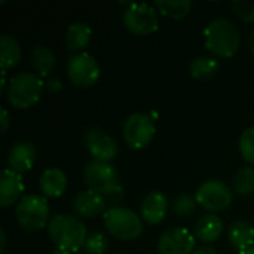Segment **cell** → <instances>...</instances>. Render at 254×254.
Listing matches in <instances>:
<instances>
[{"label":"cell","instance_id":"ac0fdd59","mask_svg":"<svg viewBox=\"0 0 254 254\" xmlns=\"http://www.w3.org/2000/svg\"><path fill=\"white\" fill-rule=\"evenodd\" d=\"M225 231L223 220L216 214H207L195 225V237L202 243L217 241Z\"/></svg>","mask_w":254,"mask_h":254},{"label":"cell","instance_id":"cb8c5ba5","mask_svg":"<svg viewBox=\"0 0 254 254\" xmlns=\"http://www.w3.org/2000/svg\"><path fill=\"white\" fill-rule=\"evenodd\" d=\"M219 70V63L211 57H198L189 64V71L192 77L198 80L211 79Z\"/></svg>","mask_w":254,"mask_h":254},{"label":"cell","instance_id":"8992f818","mask_svg":"<svg viewBox=\"0 0 254 254\" xmlns=\"http://www.w3.org/2000/svg\"><path fill=\"white\" fill-rule=\"evenodd\" d=\"M16 220L24 231L37 232L42 231L49 217V205L46 198L37 195H25L16 205Z\"/></svg>","mask_w":254,"mask_h":254},{"label":"cell","instance_id":"d590c367","mask_svg":"<svg viewBox=\"0 0 254 254\" xmlns=\"http://www.w3.org/2000/svg\"><path fill=\"white\" fill-rule=\"evenodd\" d=\"M54 254H71V253H68V252H64V250H55V253Z\"/></svg>","mask_w":254,"mask_h":254},{"label":"cell","instance_id":"d6a6232c","mask_svg":"<svg viewBox=\"0 0 254 254\" xmlns=\"http://www.w3.org/2000/svg\"><path fill=\"white\" fill-rule=\"evenodd\" d=\"M0 240H1V247H0V252L3 253V252H4V246H6V235H4V231H3V229L0 231Z\"/></svg>","mask_w":254,"mask_h":254},{"label":"cell","instance_id":"83f0119b","mask_svg":"<svg viewBox=\"0 0 254 254\" xmlns=\"http://www.w3.org/2000/svg\"><path fill=\"white\" fill-rule=\"evenodd\" d=\"M196 207V199H193L192 196L188 195H180L173 201V211L174 214L180 216V217H188L195 211Z\"/></svg>","mask_w":254,"mask_h":254},{"label":"cell","instance_id":"44dd1931","mask_svg":"<svg viewBox=\"0 0 254 254\" xmlns=\"http://www.w3.org/2000/svg\"><path fill=\"white\" fill-rule=\"evenodd\" d=\"M92 30L85 22H73L68 25L65 33V43L70 51H79L88 46L91 42Z\"/></svg>","mask_w":254,"mask_h":254},{"label":"cell","instance_id":"1f68e13d","mask_svg":"<svg viewBox=\"0 0 254 254\" xmlns=\"http://www.w3.org/2000/svg\"><path fill=\"white\" fill-rule=\"evenodd\" d=\"M193 254H217L216 250L213 247H208V246H201L198 249H195Z\"/></svg>","mask_w":254,"mask_h":254},{"label":"cell","instance_id":"ba28073f","mask_svg":"<svg viewBox=\"0 0 254 254\" xmlns=\"http://www.w3.org/2000/svg\"><path fill=\"white\" fill-rule=\"evenodd\" d=\"M155 132H156V127L153 118L144 113L129 115L122 128L124 140L131 149L146 147L153 140Z\"/></svg>","mask_w":254,"mask_h":254},{"label":"cell","instance_id":"8fae6325","mask_svg":"<svg viewBox=\"0 0 254 254\" xmlns=\"http://www.w3.org/2000/svg\"><path fill=\"white\" fill-rule=\"evenodd\" d=\"M85 146L94 161L100 162H110L116 158L118 155V144L116 141L106 134L103 129L98 128H89L85 132Z\"/></svg>","mask_w":254,"mask_h":254},{"label":"cell","instance_id":"7a4b0ae2","mask_svg":"<svg viewBox=\"0 0 254 254\" xmlns=\"http://www.w3.org/2000/svg\"><path fill=\"white\" fill-rule=\"evenodd\" d=\"M205 46L217 57L231 58L237 54L241 45V34L238 27L225 19H213L204 30Z\"/></svg>","mask_w":254,"mask_h":254},{"label":"cell","instance_id":"836d02e7","mask_svg":"<svg viewBox=\"0 0 254 254\" xmlns=\"http://www.w3.org/2000/svg\"><path fill=\"white\" fill-rule=\"evenodd\" d=\"M249 46H250L252 52L254 54V28H253V31L250 33V37H249Z\"/></svg>","mask_w":254,"mask_h":254},{"label":"cell","instance_id":"484cf974","mask_svg":"<svg viewBox=\"0 0 254 254\" xmlns=\"http://www.w3.org/2000/svg\"><path fill=\"white\" fill-rule=\"evenodd\" d=\"M107 247H109V241L106 235L101 232H94L88 235L86 243L80 250V254H104Z\"/></svg>","mask_w":254,"mask_h":254},{"label":"cell","instance_id":"4316f807","mask_svg":"<svg viewBox=\"0 0 254 254\" xmlns=\"http://www.w3.org/2000/svg\"><path fill=\"white\" fill-rule=\"evenodd\" d=\"M240 153L249 164L254 165V127L247 128L240 138Z\"/></svg>","mask_w":254,"mask_h":254},{"label":"cell","instance_id":"52a82bcc","mask_svg":"<svg viewBox=\"0 0 254 254\" xmlns=\"http://www.w3.org/2000/svg\"><path fill=\"white\" fill-rule=\"evenodd\" d=\"M125 27L137 36H147L158 30L159 18L153 6L147 3H129L124 12Z\"/></svg>","mask_w":254,"mask_h":254},{"label":"cell","instance_id":"2e32d148","mask_svg":"<svg viewBox=\"0 0 254 254\" xmlns=\"http://www.w3.org/2000/svg\"><path fill=\"white\" fill-rule=\"evenodd\" d=\"M168 210V199L162 192L149 193L141 204V219L149 225L161 223Z\"/></svg>","mask_w":254,"mask_h":254},{"label":"cell","instance_id":"30bf717a","mask_svg":"<svg viewBox=\"0 0 254 254\" xmlns=\"http://www.w3.org/2000/svg\"><path fill=\"white\" fill-rule=\"evenodd\" d=\"M67 76L71 80V83H74L76 86L89 88L100 77L98 63L88 52L73 55L70 57L67 64Z\"/></svg>","mask_w":254,"mask_h":254},{"label":"cell","instance_id":"f1b7e54d","mask_svg":"<svg viewBox=\"0 0 254 254\" xmlns=\"http://www.w3.org/2000/svg\"><path fill=\"white\" fill-rule=\"evenodd\" d=\"M232 9L238 18L246 22H254V1L252 0H238L232 3Z\"/></svg>","mask_w":254,"mask_h":254},{"label":"cell","instance_id":"e0dca14e","mask_svg":"<svg viewBox=\"0 0 254 254\" xmlns=\"http://www.w3.org/2000/svg\"><path fill=\"white\" fill-rule=\"evenodd\" d=\"M40 190L48 198H58L64 193L67 188V177L58 168H48L42 173L39 179Z\"/></svg>","mask_w":254,"mask_h":254},{"label":"cell","instance_id":"9a60e30c","mask_svg":"<svg viewBox=\"0 0 254 254\" xmlns=\"http://www.w3.org/2000/svg\"><path fill=\"white\" fill-rule=\"evenodd\" d=\"M24 192V182L21 174L6 168L0 179V207H12ZM21 201V199H19Z\"/></svg>","mask_w":254,"mask_h":254},{"label":"cell","instance_id":"7c38bea8","mask_svg":"<svg viewBox=\"0 0 254 254\" xmlns=\"http://www.w3.org/2000/svg\"><path fill=\"white\" fill-rule=\"evenodd\" d=\"M159 254H193L195 237L185 228H173L164 232L158 241Z\"/></svg>","mask_w":254,"mask_h":254},{"label":"cell","instance_id":"5b68a950","mask_svg":"<svg viewBox=\"0 0 254 254\" xmlns=\"http://www.w3.org/2000/svg\"><path fill=\"white\" fill-rule=\"evenodd\" d=\"M103 222L107 232L121 241H132L143 232L141 217L125 207L107 208L103 214Z\"/></svg>","mask_w":254,"mask_h":254},{"label":"cell","instance_id":"d4e9b609","mask_svg":"<svg viewBox=\"0 0 254 254\" xmlns=\"http://www.w3.org/2000/svg\"><path fill=\"white\" fill-rule=\"evenodd\" d=\"M234 190L238 195H252L254 193V170L250 167L241 168L234 177Z\"/></svg>","mask_w":254,"mask_h":254},{"label":"cell","instance_id":"d6986e66","mask_svg":"<svg viewBox=\"0 0 254 254\" xmlns=\"http://www.w3.org/2000/svg\"><path fill=\"white\" fill-rule=\"evenodd\" d=\"M228 240L241 252L254 247V226L246 220L234 222L228 229Z\"/></svg>","mask_w":254,"mask_h":254},{"label":"cell","instance_id":"603a6c76","mask_svg":"<svg viewBox=\"0 0 254 254\" xmlns=\"http://www.w3.org/2000/svg\"><path fill=\"white\" fill-rule=\"evenodd\" d=\"M155 7L165 16L173 19H183L192 9L190 0H156Z\"/></svg>","mask_w":254,"mask_h":254},{"label":"cell","instance_id":"7402d4cb","mask_svg":"<svg viewBox=\"0 0 254 254\" xmlns=\"http://www.w3.org/2000/svg\"><path fill=\"white\" fill-rule=\"evenodd\" d=\"M55 65V55L54 52L43 45L34 46L31 52V67L34 68L36 74L40 77H46Z\"/></svg>","mask_w":254,"mask_h":254},{"label":"cell","instance_id":"e575fe53","mask_svg":"<svg viewBox=\"0 0 254 254\" xmlns=\"http://www.w3.org/2000/svg\"><path fill=\"white\" fill-rule=\"evenodd\" d=\"M240 254H254V247H250V249H247L244 252H240Z\"/></svg>","mask_w":254,"mask_h":254},{"label":"cell","instance_id":"9c48e42d","mask_svg":"<svg viewBox=\"0 0 254 254\" xmlns=\"http://www.w3.org/2000/svg\"><path fill=\"white\" fill-rule=\"evenodd\" d=\"M196 202L211 213L225 211L232 202L231 189L220 180H207L204 182L195 195Z\"/></svg>","mask_w":254,"mask_h":254},{"label":"cell","instance_id":"f546056e","mask_svg":"<svg viewBox=\"0 0 254 254\" xmlns=\"http://www.w3.org/2000/svg\"><path fill=\"white\" fill-rule=\"evenodd\" d=\"M63 88V83L58 77H48L45 82V89L48 92H57Z\"/></svg>","mask_w":254,"mask_h":254},{"label":"cell","instance_id":"ffe728a7","mask_svg":"<svg viewBox=\"0 0 254 254\" xmlns=\"http://www.w3.org/2000/svg\"><path fill=\"white\" fill-rule=\"evenodd\" d=\"M21 61V46L9 34H1L0 37V65L1 71H6Z\"/></svg>","mask_w":254,"mask_h":254},{"label":"cell","instance_id":"5bb4252c","mask_svg":"<svg viewBox=\"0 0 254 254\" xmlns=\"http://www.w3.org/2000/svg\"><path fill=\"white\" fill-rule=\"evenodd\" d=\"M73 210L76 214L86 217V219H94L100 214L106 213V199L92 192V190H82L73 198Z\"/></svg>","mask_w":254,"mask_h":254},{"label":"cell","instance_id":"4dcf8cb0","mask_svg":"<svg viewBox=\"0 0 254 254\" xmlns=\"http://www.w3.org/2000/svg\"><path fill=\"white\" fill-rule=\"evenodd\" d=\"M10 127V119H9V113L7 110L3 107L1 109V116H0V132H6Z\"/></svg>","mask_w":254,"mask_h":254},{"label":"cell","instance_id":"6da1fadb","mask_svg":"<svg viewBox=\"0 0 254 254\" xmlns=\"http://www.w3.org/2000/svg\"><path fill=\"white\" fill-rule=\"evenodd\" d=\"M48 235L58 250L80 252L86 243L85 225L71 214H57L48 223Z\"/></svg>","mask_w":254,"mask_h":254},{"label":"cell","instance_id":"3957f363","mask_svg":"<svg viewBox=\"0 0 254 254\" xmlns=\"http://www.w3.org/2000/svg\"><path fill=\"white\" fill-rule=\"evenodd\" d=\"M83 177L89 190L101 195L104 199H122L124 189L119 182V174L109 162L91 161L83 170Z\"/></svg>","mask_w":254,"mask_h":254},{"label":"cell","instance_id":"277c9868","mask_svg":"<svg viewBox=\"0 0 254 254\" xmlns=\"http://www.w3.org/2000/svg\"><path fill=\"white\" fill-rule=\"evenodd\" d=\"M43 89L45 82L36 73H18L9 82L7 101L16 109H28L40 100Z\"/></svg>","mask_w":254,"mask_h":254},{"label":"cell","instance_id":"4fadbf2b","mask_svg":"<svg viewBox=\"0 0 254 254\" xmlns=\"http://www.w3.org/2000/svg\"><path fill=\"white\" fill-rule=\"evenodd\" d=\"M37 150L30 141H18L15 143L7 155V168L21 174L30 171L36 162Z\"/></svg>","mask_w":254,"mask_h":254}]
</instances>
